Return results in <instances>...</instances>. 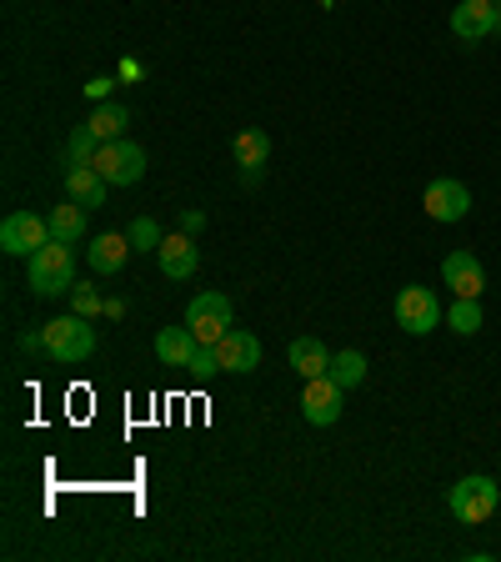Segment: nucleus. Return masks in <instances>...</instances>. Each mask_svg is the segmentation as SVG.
<instances>
[{"mask_svg": "<svg viewBox=\"0 0 501 562\" xmlns=\"http://www.w3.org/2000/svg\"><path fill=\"white\" fill-rule=\"evenodd\" d=\"M41 347H46L50 362H86L95 351V331H91V316L70 312V316H56L41 327Z\"/></svg>", "mask_w": 501, "mask_h": 562, "instance_id": "1", "label": "nucleus"}, {"mask_svg": "<svg viewBox=\"0 0 501 562\" xmlns=\"http://www.w3.org/2000/svg\"><path fill=\"white\" fill-rule=\"evenodd\" d=\"M25 261H31V292L35 296H60L76 286V251H70V241H56V236H50V241Z\"/></svg>", "mask_w": 501, "mask_h": 562, "instance_id": "2", "label": "nucleus"}, {"mask_svg": "<svg viewBox=\"0 0 501 562\" xmlns=\"http://www.w3.org/2000/svg\"><path fill=\"white\" fill-rule=\"evenodd\" d=\"M501 503V487L497 477H487V472H471V477L452 482V492H446V507H452L456 522H467V527H481L491 513H497Z\"/></svg>", "mask_w": 501, "mask_h": 562, "instance_id": "3", "label": "nucleus"}, {"mask_svg": "<svg viewBox=\"0 0 501 562\" xmlns=\"http://www.w3.org/2000/svg\"><path fill=\"white\" fill-rule=\"evenodd\" d=\"M186 327L201 347H216V341L231 331V296L226 292H196L186 306Z\"/></svg>", "mask_w": 501, "mask_h": 562, "instance_id": "4", "label": "nucleus"}, {"mask_svg": "<svg viewBox=\"0 0 501 562\" xmlns=\"http://www.w3.org/2000/svg\"><path fill=\"white\" fill-rule=\"evenodd\" d=\"M95 171L111 181V187H136L140 176H146V151H140L136 140H101V151H95Z\"/></svg>", "mask_w": 501, "mask_h": 562, "instance_id": "5", "label": "nucleus"}, {"mask_svg": "<svg viewBox=\"0 0 501 562\" xmlns=\"http://www.w3.org/2000/svg\"><path fill=\"white\" fill-rule=\"evenodd\" d=\"M397 327L407 331V337H432V327H442V302H436L432 286H401Z\"/></svg>", "mask_w": 501, "mask_h": 562, "instance_id": "6", "label": "nucleus"}, {"mask_svg": "<svg viewBox=\"0 0 501 562\" xmlns=\"http://www.w3.org/2000/svg\"><path fill=\"white\" fill-rule=\"evenodd\" d=\"M46 241H50V216L11 211V216L0 222V246H5V257H35Z\"/></svg>", "mask_w": 501, "mask_h": 562, "instance_id": "7", "label": "nucleus"}, {"mask_svg": "<svg viewBox=\"0 0 501 562\" xmlns=\"http://www.w3.org/2000/svg\"><path fill=\"white\" fill-rule=\"evenodd\" d=\"M421 206H426V216L442 226L462 222V216H471V191L456 181V176H436L432 187H426V196H421Z\"/></svg>", "mask_w": 501, "mask_h": 562, "instance_id": "8", "label": "nucleus"}, {"mask_svg": "<svg viewBox=\"0 0 501 562\" xmlns=\"http://www.w3.org/2000/svg\"><path fill=\"white\" fill-rule=\"evenodd\" d=\"M341 402H346V386H337L331 376H311L301 392V417L311 427H331L341 417Z\"/></svg>", "mask_w": 501, "mask_h": 562, "instance_id": "9", "label": "nucleus"}, {"mask_svg": "<svg viewBox=\"0 0 501 562\" xmlns=\"http://www.w3.org/2000/svg\"><path fill=\"white\" fill-rule=\"evenodd\" d=\"M497 0H462L452 11V31L456 41H487L491 31H497Z\"/></svg>", "mask_w": 501, "mask_h": 562, "instance_id": "10", "label": "nucleus"}, {"mask_svg": "<svg viewBox=\"0 0 501 562\" xmlns=\"http://www.w3.org/2000/svg\"><path fill=\"white\" fill-rule=\"evenodd\" d=\"M66 196L81 201L86 211H95V206H105V201H111V181H105L91 161H81V166L66 161Z\"/></svg>", "mask_w": 501, "mask_h": 562, "instance_id": "11", "label": "nucleus"}, {"mask_svg": "<svg viewBox=\"0 0 501 562\" xmlns=\"http://www.w3.org/2000/svg\"><path fill=\"white\" fill-rule=\"evenodd\" d=\"M216 357H221V372H236V376H246V372H257L261 367V341L251 337V331H226L221 341H216Z\"/></svg>", "mask_w": 501, "mask_h": 562, "instance_id": "12", "label": "nucleus"}, {"mask_svg": "<svg viewBox=\"0 0 501 562\" xmlns=\"http://www.w3.org/2000/svg\"><path fill=\"white\" fill-rule=\"evenodd\" d=\"M442 281L452 286L456 296H481V286H487V271H481V261L471 257V251H446Z\"/></svg>", "mask_w": 501, "mask_h": 562, "instance_id": "13", "label": "nucleus"}, {"mask_svg": "<svg viewBox=\"0 0 501 562\" xmlns=\"http://www.w3.org/2000/svg\"><path fill=\"white\" fill-rule=\"evenodd\" d=\"M156 261H161V271L171 281H191L196 267H201V251H196V241H191V232H181V236H166L161 251H156Z\"/></svg>", "mask_w": 501, "mask_h": 562, "instance_id": "14", "label": "nucleus"}, {"mask_svg": "<svg viewBox=\"0 0 501 562\" xmlns=\"http://www.w3.org/2000/svg\"><path fill=\"white\" fill-rule=\"evenodd\" d=\"M286 357H292V367H296V376H301V382L331 372V351H327V341H321V337H296Z\"/></svg>", "mask_w": 501, "mask_h": 562, "instance_id": "15", "label": "nucleus"}, {"mask_svg": "<svg viewBox=\"0 0 501 562\" xmlns=\"http://www.w3.org/2000/svg\"><path fill=\"white\" fill-rule=\"evenodd\" d=\"M130 251H136V246H130L126 232H105V236H95L91 241V267L101 271V277H116V271L126 267Z\"/></svg>", "mask_w": 501, "mask_h": 562, "instance_id": "16", "label": "nucleus"}, {"mask_svg": "<svg viewBox=\"0 0 501 562\" xmlns=\"http://www.w3.org/2000/svg\"><path fill=\"white\" fill-rule=\"evenodd\" d=\"M196 347L201 341L191 337V327H161L156 331V357H161L166 367H181V372H186L191 357H196Z\"/></svg>", "mask_w": 501, "mask_h": 562, "instance_id": "17", "label": "nucleus"}, {"mask_svg": "<svg viewBox=\"0 0 501 562\" xmlns=\"http://www.w3.org/2000/svg\"><path fill=\"white\" fill-rule=\"evenodd\" d=\"M231 156H236V161L246 166V176H257L261 166L271 161V136H266V131H261V126L241 131V136L231 140Z\"/></svg>", "mask_w": 501, "mask_h": 562, "instance_id": "18", "label": "nucleus"}, {"mask_svg": "<svg viewBox=\"0 0 501 562\" xmlns=\"http://www.w3.org/2000/svg\"><path fill=\"white\" fill-rule=\"evenodd\" d=\"M50 236H56V241H81L86 236V206L81 201H60V206L50 211Z\"/></svg>", "mask_w": 501, "mask_h": 562, "instance_id": "19", "label": "nucleus"}, {"mask_svg": "<svg viewBox=\"0 0 501 562\" xmlns=\"http://www.w3.org/2000/svg\"><path fill=\"white\" fill-rule=\"evenodd\" d=\"M331 382H337V386H346V392H351V386H362L366 382V357H362V351H337V357H331Z\"/></svg>", "mask_w": 501, "mask_h": 562, "instance_id": "20", "label": "nucleus"}, {"mask_svg": "<svg viewBox=\"0 0 501 562\" xmlns=\"http://www.w3.org/2000/svg\"><path fill=\"white\" fill-rule=\"evenodd\" d=\"M86 126H91L101 140H121V131L130 126V111L126 105H95V116L86 121Z\"/></svg>", "mask_w": 501, "mask_h": 562, "instance_id": "21", "label": "nucleus"}, {"mask_svg": "<svg viewBox=\"0 0 501 562\" xmlns=\"http://www.w3.org/2000/svg\"><path fill=\"white\" fill-rule=\"evenodd\" d=\"M481 322H487V316H481L477 296H456V306H452V312H446V327H452V331H462V337H477V331H481Z\"/></svg>", "mask_w": 501, "mask_h": 562, "instance_id": "22", "label": "nucleus"}, {"mask_svg": "<svg viewBox=\"0 0 501 562\" xmlns=\"http://www.w3.org/2000/svg\"><path fill=\"white\" fill-rule=\"evenodd\" d=\"M126 236H130V246H136V251H161V241H166V232L151 222V216H136V222L126 226Z\"/></svg>", "mask_w": 501, "mask_h": 562, "instance_id": "23", "label": "nucleus"}, {"mask_svg": "<svg viewBox=\"0 0 501 562\" xmlns=\"http://www.w3.org/2000/svg\"><path fill=\"white\" fill-rule=\"evenodd\" d=\"M95 151H101V136H95L91 126H76V131H70V146H66L70 166H81V161H95Z\"/></svg>", "mask_w": 501, "mask_h": 562, "instance_id": "24", "label": "nucleus"}, {"mask_svg": "<svg viewBox=\"0 0 501 562\" xmlns=\"http://www.w3.org/2000/svg\"><path fill=\"white\" fill-rule=\"evenodd\" d=\"M70 302H76V312H81V316L105 312V302L95 296V286H86V281H76V286H70Z\"/></svg>", "mask_w": 501, "mask_h": 562, "instance_id": "25", "label": "nucleus"}, {"mask_svg": "<svg viewBox=\"0 0 501 562\" xmlns=\"http://www.w3.org/2000/svg\"><path fill=\"white\" fill-rule=\"evenodd\" d=\"M186 372L191 376H216V372H221V357H216V347H196V357H191Z\"/></svg>", "mask_w": 501, "mask_h": 562, "instance_id": "26", "label": "nucleus"}, {"mask_svg": "<svg viewBox=\"0 0 501 562\" xmlns=\"http://www.w3.org/2000/svg\"><path fill=\"white\" fill-rule=\"evenodd\" d=\"M201 226H206V216H201V211H186V216H181V232H191V236H196Z\"/></svg>", "mask_w": 501, "mask_h": 562, "instance_id": "27", "label": "nucleus"}, {"mask_svg": "<svg viewBox=\"0 0 501 562\" xmlns=\"http://www.w3.org/2000/svg\"><path fill=\"white\" fill-rule=\"evenodd\" d=\"M105 91H111V76H95V81H91V95H95V101H101Z\"/></svg>", "mask_w": 501, "mask_h": 562, "instance_id": "28", "label": "nucleus"}, {"mask_svg": "<svg viewBox=\"0 0 501 562\" xmlns=\"http://www.w3.org/2000/svg\"><path fill=\"white\" fill-rule=\"evenodd\" d=\"M491 35H501V11H497V31H491Z\"/></svg>", "mask_w": 501, "mask_h": 562, "instance_id": "29", "label": "nucleus"}, {"mask_svg": "<svg viewBox=\"0 0 501 562\" xmlns=\"http://www.w3.org/2000/svg\"><path fill=\"white\" fill-rule=\"evenodd\" d=\"M321 5H337V0H321Z\"/></svg>", "mask_w": 501, "mask_h": 562, "instance_id": "30", "label": "nucleus"}]
</instances>
